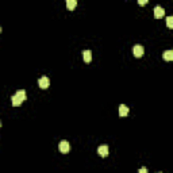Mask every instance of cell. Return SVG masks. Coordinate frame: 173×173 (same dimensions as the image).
<instances>
[{"mask_svg":"<svg viewBox=\"0 0 173 173\" xmlns=\"http://www.w3.org/2000/svg\"><path fill=\"white\" fill-rule=\"evenodd\" d=\"M58 149H60L61 153L66 154V153H69V150H71V145H69V142H68V141H61V142H60Z\"/></svg>","mask_w":173,"mask_h":173,"instance_id":"cell-1","label":"cell"},{"mask_svg":"<svg viewBox=\"0 0 173 173\" xmlns=\"http://www.w3.org/2000/svg\"><path fill=\"white\" fill-rule=\"evenodd\" d=\"M38 84H39V86L42 89H47L49 85H50V80H49V77H46V76H42V77L38 80Z\"/></svg>","mask_w":173,"mask_h":173,"instance_id":"cell-2","label":"cell"},{"mask_svg":"<svg viewBox=\"0 0 173 173\" xmlns=\"http://www.w3.org/2000/svg\"><path fill=\"white\" fill-rule=\"evenodd\" d=\"M133 53L137 58H141L142 55L145 54V49H143V46H141V45H137V46H134Z\"/></svg>","mask_w":173,"mask_h":173,"instance_id":"cell-3","label":"cell"},{"mask_svg":"<svg viewBox=\"0 0 173 173\" xmlns=\"http://www.w3.org/2000/svg\"><path fill=\"white\" fill-rule=\"evenodd\" d=\"M108 153H110V149H108V146L107 145H102V146H99L98 147V154L100 157H107Z\"/></svg>","mask_w":173,"mask_h":173,"instance_id":"cell-4","label":"cell"},{"mask_svg":"<svg viewBox=\"0 0 173 173\" xmlns=\"http://www.w3.org/2000/svg\"><path fill=\"white\" fill-rule=\"evenodd\" d=\"M165 15V10L162 7H160V6H157V7L154 8V16L157 18V19H160V18H162V16Z\"/></svg>","mask_w":173,"mask_h":173,"instance_id":"cell-5","label":"cell"},{"mask_svg":"<svg viewBox=\"0 0 173 173\" xmlns=\"http://www.w3.org/2000/svg\"><path fill=\"white\" fill-rule=\"evenodd\" d=\"M83 58L85 62H91L92 61V51L91 50H84L83 51Z\"/></svg>","mask_w":173,"mask_h":173,"instance_id":"cell-6","label":"cell"},{"mask_svg":"<svg viewBox=\"0 0 173 173\" xmlns=\"http://www.w3.org/2000/svg\"><path fill=\"white\" fill-rule=\"evenodd\" d=\"M127 114H129V108H127V106L120 104V106H119V115H120V116H126Z\"/></svg>","mask_w":173,"mask_h":173,"instance_id":"cell-7","label":"cell"},{"mask_svg":"<svg viewBox=\"0 0 173 173\" xmlns=\"http://www.w3.org/2000/svg\"><path fill=\"white\" fill-rule=\"evenodd\" d=\"M11 103H12V106H14V107H18V106L22 104V100H20L16 95H14V96H11Z\"/></svg>","mask_w":173,"mask_h":173,"instance_id":"cell-8","label":"cell"},{"mask_svg":"<svg viewBox=\"0 0 173 173\" xmlns=\"http://www.w3.org/2000/svg\"><path fill=\"white\" fill-rule=\"evenodd\" d=\"M16 96H18V98L20 99V100H22V102H24V100H26V99H27V96H26V91L24 89H19L18 91V92H16Z\"/></svg>","mask_w":173,"mask_h":173,"instance_id":"cell-9","label":"cell"},{"mask_svg":"<svg viewBox=\"0 0 173 173\" xmlns=\"http://www.w3.org/2000/svg\"><path fill=\"white\" fill-rule=\"evenodd\" d=\"M164 60H165V61H172L173 60V51L166 50L165 53H164Z\"/></svg>","mask_w":173,"mask_h":173,"instance_id":"cell-10","label":"cell"},{"mask_svg":"<svg viewBox=\"0 0 173 173\" xmlns=\"http://www.w3.org/2000/svg\"><path fill=\"white\" fill-rule=\"evenodd\" d=\"M76 6H77V1H76V0H68L66 1V7L69 8V10H75L76 8Z\"/></svg>","mask_w":173,"mask_h":173,"instance_id":"cell-11","label":"cell"},{"mask_svg":"<svg viewBox=\"0 0 173 173\" xmlns=\"http://www.w3.org/2000/svg\"><path fill=\"white\" fill-rule=\"evenodd\" d=\"M166 26H168L169 28L173 27V18L172 16H168V18H166Z\"/></svg>","mask_w":173,"mask_h":173,"instance_id":"cell-12","label":"cell"},{"mask_svg":"<svg viewBox=\"0 0 173 173\" xmlns=\"http://www.w3.org/2000/svg\"><path fill=\"white\" fill-rule=\"evenodd\" d=\"M138 173H147V169H146L145 166H143V168H141V169L138 170Z\"/></svg>","mask_w":173,"mask_h":173,"instance_id":"cell-13","label":"cell"},{"mask_svg":"<svg viewBox=\"0 0 173 173\" xmlns=\"http://www.w3.org/2000/svg\"><path fill=\"white\" fill-rule=\"evenodd\" d=\"M146 3H147L146 0H139V1H138V4H139V6H145Z\"/></svg>","mask_w":173,"mask_h":173,"instance_id":"cell-14","label":"cell"},{"mask_svg":"<svg viewBox=\"0 0 173 173\" xmlns=\"http://www.w3.org/2000/svg\"><path fill=\"white\" fill-rule=\"evenodd\" d=\"M0 127H1V120H0Z\"/></svg>","mask_w":173,"mask_h":173,"instance_id":"cell-15","label":"cell"},{"mask_svg":"<svg viewBox=\"0 0 173 173\" xmlns=\"http://www.w3.org/2000/svg\"><path fill=\"white\" fill-rule=\"evenodd\" d=\"M0 33H1V27H0Z\"/></svg>","mask_w":173,"mask_h":173,"instance_id":"cell-16","label":"cell"},{"mask_svg":"<svg viewBox=\"0 0 173 173\" xmlns=\"http://www.w3.org/2000/svg\"><path fill=\"white\" fill-rule=\"evenodd\" d=\"M157 173H161V172H157Z\"/></svg>","mask_w":173,"mask_h":173,"instance_id":"cell-17","label":"cell"}]
</instances>
